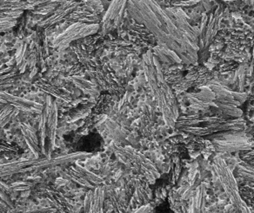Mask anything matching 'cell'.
<instances>
[{
  "instance_id": "4",
  "label": "cell",
  "mask_w": 254,
  "mask_h": 213,
  "mask_svg": "<svg viewBox=\"0 0 254 213\" xmlns=\"http://www.w3.org/2000/svg\"><path fill=\"white\" fill-rule=\"evenodd\" d=\"M213 145L217 152H238L248 150L253 146L243 133H222L213 138Z\"/></svg>"
},
{
  "instance_id": "3",
  "label": "cell",
  "mask_w": 254,
  "mask_h": 213,
  "mask_svg": "<svg viewBox=\"0 0 254 213\" xmlns=\"http://www.w3.org/2000/svg\"><path fill=\"white\" fill-rule=\"evenodd\" d=\"M212 174L224 189L226 196L233 206L240 210L241 213H253L250 207L247 206L239 192V187L229 167L222 159H215L212 167Z\"/></svg>"
},
{
  "instance_id": "2",
  "label": "cell",
  "mask_w": 254,
  "mask_h": 213,
  "mask_svg": "<svg viewBox=\"0 0 254 213\" xmlns=\"http://www.w3.org/2000/svg\"><path fill=\"white\" fill-rule=\"evenodd\" d=\"M144 70L153 96L159 103V109L166 123L170 127L175 126L179 110L173 93L163 79L159 63L154 56L148 53L144 56Z\"/></svg>"
},
{
  "instance_id": "5",
  "label": "cell",
  "mask_w": 254,
  "mask_h": 213,
  "mask_svg": "<svg viewBox=\"0 0 254 213\" xmlns=\"http://www.w3.org/2000/svg\"><path fill=\"white\" fill-rule=\"evenodd\" d=\"M253 171H254L253 168L249 169V166H246L245 164L243 166H240V168H239V172L240 174L242 175L243 177H246V178H250L251 179H253V178H254V172Z\"/></svg>"
},
{
  "instance_id": "1",
  "label": "cell",
  "mask_w": 254,
  "mask_h": 213,
  "mask_svg": "<svg viewBox=\"0 0 254 213\" xmlns=\"http://www.w3.org/2000/svg\"><path fill=\"white\" fill-rule=\"evenodd\" d=\"M127 6L131 17L184 63L198 61L199 30L189 24L181 9L162 7L155 1H130Z\"/></svg>"
},
{
  "instance_id": "6",
  "label": "cell",
  "mask_w": 254,
  "mask_h": 213,
  "mask_svg": "<svg viewBox=\"0 0 254 213\" xmlns=\"http://www.w3.org/2000/svg\"><path fill=\"white\" fill-rule=\"evenodd\" d=\"M150 206H142L141 208H139V209L136 212V213H148L149 211L151 210V208L149 207Z\"/></svg>"
}]
</instances>
